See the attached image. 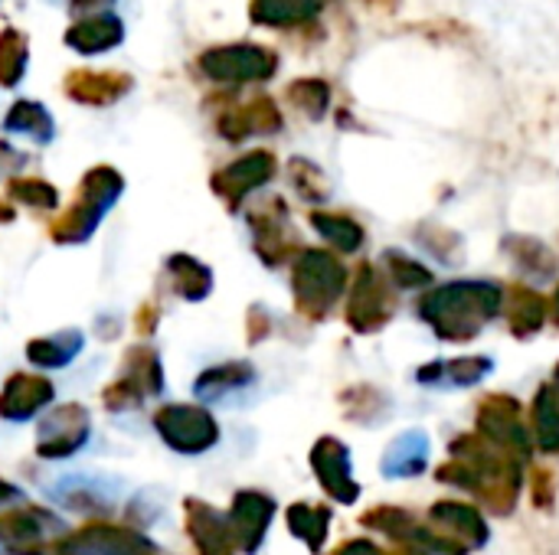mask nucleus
Returning a JSON list of instances; mask_svg holds the SVG:
<instances>
[{
    "mask_svg": "<svg viewBox=\"0 0 559 555\" xmlns=\"http://www.w3.org/2000/svg\"><path fill=\"white\" fill-rule=\"evenodd\" d=\"M318 10L314 0H259V20H272V23H285V20H301L311 16Z\"/></svg>",
    "mask_w": 559,
    "mask_h": 555,
    "instance_id": "obj_1",
    "label": "nucleus"
}]
</instances>
